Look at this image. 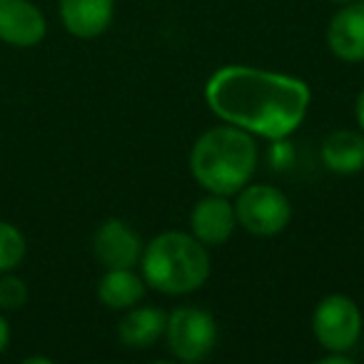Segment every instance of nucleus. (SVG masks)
<instances>
[{
	"instance_id": "nucleus-8",
	"label": "nucleus",
	"mask_w": 364,
	"mask_h": 364,
	"mask_svg": "<svg viewBox=\"0 0 364 364\" xmlns=\"http://www.w3.org/2000/svg\"><path fill=\"white\" fill-rule=\"evenodd\" d=\"M48 23L31 0H0V41L13 48H33L46 38Z\"/></svg>"
},
{
	"instance_id": "nucleus-18",
	"label": "nucleus",
	"mask_w": 364,
	"mask_h": 364,
	"mask_svg": "<svg viewBox=\"0 0 364 364\" xmlns=\"http://www.w3.org/2000/svg\"><path fill=\"white\" fill-rule=\"evenodd\" d=\"M354 115H357V122H359V127H362V132H364V87L359 90V95H357V105H354Z\"/></svg>"
},
{
	"instance_id": "nucleus-9",
	"label": "nucleus",
	"mask_w": 364,
	"mask_h": 364,
	"mask_svg": "<svg viewBox=\"0 0 364 364\" xmlns=\"http://www.w3.org/2000/svg\"><path fill=\"white\" fill-rule=\"evenodd\" d=\"M327 46L344 63L364 60V3L352 0L334 13L327 26Z\"/></svg>"
},
{
	"instance_id": "nucleus-7",
	"label": "nucleus",
	"mask_w": 364,
	"mask_h": 364,
	"mask_svg": "<svg viewBox=\"0 0 364 364\" xmlns=\"http://www.w3.org/2000/svg\"><path fill=\"white\" fill-rule=\"evenodd\" d=\"M142 240L127 223L110 218L92 235V252L105 269L135 267L142 257Z\"/></svg>"
},
{
	"instance_id": "nucleus-20",
	"label": "nucleus",
	"mask_w": 364,
	"mask_h": 364,
	"mask_svg": "<svg viewBox=\"0 0 364 364\" xmlns=\"http://www.w3.org/2000/svg\"><path fill=\"white\" fill-rule=\"evenodd\" d=\"M332 3H352V0H332Z\"/></svg>"
},
{
	"instance_id": "nucleus-19",
	"label": "nucleus",
	"mask_w": 364,
	"mask_h": 364,
	"mask_svg": "<svg viewBox=\"0 0 364 364\" xmlns=\"http://www.w3.org/2000/svg\"><path fill=\"white\" fill-rule=\"evenodd\" d=\"M33 362H41V364H48L50 359H46V357H28L26 359V364H33Z\"/></svg>"
},
{
	"instance_id": "nucleus-15",
	"label": "nucleus",
	"mask_w": 364,
	"mask_h": 364,
	"mask_svg": "<svg viewBox=\"0 0 364 364\" xmlns=\"http://www.w3.org/2000/svg\"><path fill=\"white\" fill-rule=\"evenodd\" d=\"M26 257V237L11 223L0 220V272H11Z\"/></svg>"
},
{
	"instance_id": "nucleus-3",
	"label": "nucleus",
	"mask_w": 364,
	"mask_h": 364,
	"mask_svg": "<svg viewBox=\"0 0 364 364\" xmlns=\"http://www.w3.org/2000/svg\"><path fill=\"white\" fill-rule=\"evenodd\" d=\"M140 264L145 282L162 294H190L210 277L208 247L195 235L177 230L150 240L142 250Z\"/></svg>"
},
{
	"instance_id": "nucleus-1",
	"label": "nucleus",
	"mask_w": 364,
	"mask_h": 364,
	"mask_svg": "<svg viewBox=\"0 0 364 364\" xmlns=\"http://www.w3.org/2000/svg\"><path fill=\"white\" fill-rule=\"evenodd\" d=\"M205 97L210 110L228 125L282 140L302 125L312 95L299 77L230 65L210 77Z\"/></svg>"
},
{
	"instance_id": "nucleus-14",
	"label": "nucleus",
	"mask_w": 364,
	"mask_h": 364,
	"mask_svg": "<svg viewBox=\"0 0 364 364\" xmlns=\"http://www.w3.org/2000/svg\"><path fill=\"white\" fill-rule=\"evenodd\" d=\"M145 297V279L132 267L107 269L97 282V299L110 309H130Z\"/></svg>"
},
{
	"instance_id": "nucleus-11",
	"label": "nucleus",
	"mask_w": 364,
	"mask_h": 364,
	"mask_svg": "<svg viewBox=\"0 0 364 364\" xmlns=\"http://www.w3.org/2000/svg\"><path fill=\"white\" fill-rule=\"evenodd\" d=\"M115 0H60L63 26L75 38H97L110 28Z\"/></svg>"
},
{
	"instance_id": "nucleus-5",
	"label": "nucleus",
	"mask_w": 364,
	"mask_h": 364,
	"mask_svg": "<svg viewBox=\"0 0 364 364\" xmlns=\"http://www.w3.org/2000/svg\"><path fill=\"white\" fill-rule=\"evenodd\" d=\"M237 225L250 235L257 237H272L279 235L292 220V205L287 195L272 185H250L247 190H240V198L235 203Z\"/></svg>"
},
{
	"instance_id": "nucleus-17",
	"label": "nucleus",
	"mask_w": 364,
	"mask_h": 364,
	"mask_svg": "<svg viewBox=\"0 0 364 364\" xmlns=\"http://www.w3.org/2000/svg\"><path fill=\"white\" fill-rule=\"evenodd\" d=\"M8 342H11V327H8L6 317H3V314H0V354L6 352Z\"/></svg>"
},
{
	"instance_id": "nucleus-4",
	"label": "nucleus",
	"mask_w": 364,
	"mask_h": 364,
	"mask_svg": "<svg viewBox=\"0 0 364 364\" xmlns=\"http://www.w3.org/2000/svg\"><path fill=\"white\" fill-rule=\"evenodd\" d=\"M167 349L180 362H203L210 357L218 342V324L208 309L180 307L167 314L165 327Z\"/></svg>"
},
{
	"instance_id": "nucleus-13",
	"label": "nucleus",
	"mask_w": 364,
	"mask_h": 364,
	"mask_svg": "<svg viewBox=\"0 0 364 364\" xmlns=\"http://www.w3.org/2000/svg\"><path fill=\"white\" fill-rule=\"evenodd\" d=\"M322 162L337 175L364 170V132L334 130L322 142Z\"/></svg>"
},
{
	"instance_id": "nucleus-6",
	"label": "nucleus",
	"mask_w": 364,
	"mask_h": 364,
	"mask_svg": "<svg viewBox=\"0 0 364 364\" xmlns=\"http://www.w3.org/2000/svg\"><path fill=\"white\" fill-rule=\"evenodd\" d=\"M312 329L322 349L347 354L362 337V312L347 294H327L314 309Z\"/></svg>"
},
{
	"instance_id": "nucleus-12",
	"label": "nucleus",
	"mask_w": 364,
	"mask_h": 364,
	"mask_svg": "<svg viewBox=\"0 0 364 364\" xmlns=\"http://www.w3.org/2000/svg\"><path fill=\"white\" fill-rule=\"evenodd\" d=\"M167 314L157 307H130L117 324L120 344L127 349H147L165 337Z\"/></svg>"
},
{
	"instance_id": "nucleus-10",
	"label": "nucleus",
	"mask_w": 364,
	"mask_h": 364,
	"mask_svg": "<svg viewBox=\"0 0 364 364\" xmlns=\"http://www.w3.org/2000/svg\"><path fill=\"white\" fill-rule=\"evenodd\" d=\"M190 225H193V235L205 247H210V245H225L232 237L235 228H237L235 205H230L225 195L210 193L208 198H203L193 208Z\"/></svg>"
},
{
	"instance_id": "nucleus-16",
	"label": "nucleus",
	"mask_w": 364,
	"mask_h": 364,
	"mask_svg": "<svg viewBox=\"0 0 364 364\" xmlns=\"http://www.w3.org/2000/svg\"><path fill=\"white\" fill-rule=\"evenodd\" d=\"M28 302V287L18 277H0V309H21Z\"/></svg>"
},
{
	"instance_id": "nucleus-2",
	"label": "nucleus",
	"mask_w": 364,
	"mask_h": 364,
	"mask_svg": "<svg viewBox=\"0 0 364 364\" xmlns=\"http://www.w3.org/2000/svg\"><path fill=\"white\" fill-rule=\"evenodd\" d=\"M257 145L247 130L235 125L203 132L190 152V170L200 188L213 195L240 193L255 175Z\"/></svg>"
}]
</instances>
